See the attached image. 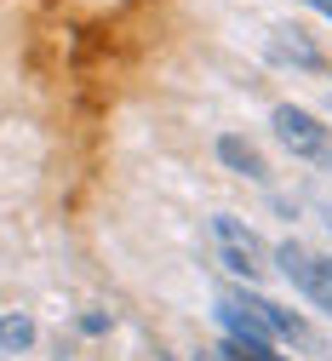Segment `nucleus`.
<instances>
[{"instance_id": "obj_2", "label": "nucleus", "mask_w": 332, "mask_h": 361, "mask_svg": "<svg viewBox=\"0 0 332 361\" xmlns=\"http://www.w3.org/2000/svg\"><path fill=\"white\" fill-rule=\"evenodd\" d=\"M212 235H218V247H223V269L252 287V281L264 276V241H258V230L241 224V218H229V212H218V218H212Z\"/></svg>"}, {"instance_id": "obj_1", "label": "nucleus", "mask_w": 332, "mask_h": 361, "mask_svg": "<svg viewBox=\"0 0 332 361\" xmlns=\"http://www.w3.org/2000/svg\"><path fill=\"white\" fill-rule=\"evenodd\" d=\"M269 126H275V138L287 144L298 161H321V155H332V126H326L321 115L298 109V104H275V109H269Z\"/></svg>"}, {"instance_id": "obj_9", "label": "nucleus", "mask_w": 332, "mask_h": 361, "mask_svg": "<svg viewBox=\"0 0 332 361\" xmlns=\"http://www.w3.org/2000/svg\"><path fill=\"white\" fill-rule=\"evenodd\" d=\"M326 224H332V212H326Z\"/></svg>"}, {"instance_id": "obj_3", "label": "nucleus", "mask_w": 332, "mask_h": 361, "mask_svg": "<svg viewBox=\"0 0 332 361\" xmlns=\"http://www.w3.org/2000/svg\"><path fill=\"white\" fill-rule=\"evenodd\" d=\"M218 161L235 172V178H252V184H264L269 178V161H264V149L252 144V138H241V132H218Z\"/></svg>"}, {"instance_id": "obj_4", "label": "nucleus", "mask_w": 332, "mask_h": 361, "mask_svg": "<svg viewBox=\"0 0 332 361\" xmlns=\"http://www.w3.org/2000/svg\"><path fill=\"white\" fill-rule=\"evenodd\" d=\"M269 58H275V63H293V69H326L321 47L309 40V29H298V23H281V29H275Z\"/></svg>"}, {"instance_id": "obj_8", "label": "nucleus", "mask_w": 332, "mask_h": 361, "mask_svg": "<svg viewBox=\"0 0 332 361\" xmlns=\"http://www.w3.org/2000/svg\"><path fill=\"white\" fill-rule=\"evenodd\" d=\"M304 6H309V12H321V18L332 23V0H304Z\"/></svg>"}, {"instance_id": "obj_5", "label": "nucleus", "mask_w": 332, "mask_h": 361, "mask_svg": "<svg viewBox=\"0 0 332 361\" xmlns=\"http://www.w3.org/2000/svg\"><path fill=\"white\" fill-rule=\"evenodd\" d=\"M293 287H298L321 315H332V252H309V258H304V269L293 276Z\"/></svg>"}, {"instance_id": "obj_10", "label": "nucleus", "mask_w": 332, "mask_h": 361, "mask_svg": "<svg viewBox=\"0 0 332 361\" xmlns=\"http://www.w3.org/2000/svg\"><path fill=\"white\" fill-rule=\"evenodd\" d=\"M326 161H332V155H326Z\"/></svg>"}, {"instance_id": "obj_6", "label": "nucleus", "mask_w": 332, "mask_h": 361, "mask_svg": "<svg viewBox=\"0 0 332 361\" xmlns=\"http://www.w3.org/2000/svg\"><path fill=\"white\" fill-rule=\"evenodd\" d=\"M29 344H35V322H29V315H23V310L0 315V350H6V355H23Z\"/></svg>"}, {"instance_id": "obj_7", "label": "nucleus", "mask_w": 332, "mask_h": 361, "mask_svg": "<svg viewBox=\"0 0 332 361\" xmlns=\"http://www.w3.org/2000/svg\"><path fill=\"white\" fill-rule=\"evenodd\" d=\"M80 333H92V338H98V333H109V315H104V310H92V315H80Z\"/></svg>"}]
</instances>
